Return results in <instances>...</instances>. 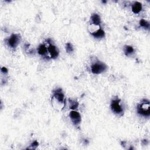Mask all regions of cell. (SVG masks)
Listing matches in <instances>:
<instances>
[{
	"label": "cell",
	"instance_id": "1",
	"mask_svg": "<svg viewBox=\"0 0 150 150\" xmlns=\"http://www.w3.org/2000/svg\"><path fill=\"white\" fill-rule=\"evenodd\" d=\"M51 103L53 107L58 111L63 110L66 105L65 94L61 88L58 87L52 91Z\"/></svg>",
	"mask_w": 150,
	"mask_h": 150
},
{
	"label": "cell",
	"instance_id": "2",
	"mask_svg": "<svg viewBox=\"0 0 150 150\" xmlns=\"http://www.w3.org/2000/svg\"><path fill=\"white\" fill-rule=\"evenodd\" d=\"M137 111L138 114L144 117H149L150 116V103L149 100L144 99L137 107Z\"/></svg>",
	"mask_w": 150,
	"mask_h": 150
},
{
	"label": "cell",
	"instance_id": "3",
	"mask_svg": "<svg viewBox=\"0 0 150 150\" xmlns=\"http://www.w3.org/2000/svg\"><path fill=\"white\" fill-rule=\"evenodd\" d=\"M110 107L112 111L119 116H122L124 114V108L121 103V100L117 97H114L110 103Z\"/></svg>",
	"mask_w": 150,
	"mask_h": 150
},
{
	"label": "cell",
	"instance_id": "4",
	"mask_svg": "<svg viewBox=\"0 0 150 150\" xmlns=\"http://www.w3.org/2000/svg\"><path fill=\"white\" fill-rule=\"evenodd\" d=\"M107 69V66L103 62L97 60L94 61L90 66V71L95 75H99L105 72Z\"/></svg>",
	"mask_w": 150,
	"mask_h": 150
},
{
	"label": "cell",
	"instance_id": "5",
	"mask_svg": "<svg viewBox=\"0 0 150 150\" xmlns=\"http://www.w3.org/2000/svg\"><path fill=\"white\" fill-rule=\"evenodd\" d=\"M21 40V37L19 34L13 33L6 39V43L8 47L12 49H15Z\"/></svg>",
	"mask_w": 150,
	"mask_h": 150
},
{
	"label": "cell",
	"instance_id": "6",
	"mask_svg": "<svg viewBox=\"0 0 150 150\" xmlns=\"http://www.w3.org/2000/svg\"><path fill=\"white\" fill-rule=\"evenodd\" d=\"M47 43L48 44V53L49 55V58L52 59H56L59 56V51L58 48H57L56 46L52 43V41L48 39H47Z\"/></svg>",
	"mask_w": 150,
	"mask_h": 150
},
{
	"label": "cell",
	"instance_id": "7",
	"mask_svg": "<svg viewBox=\"0 0 150 150\" xmlns=\"http://www.w3.org/2000/svg\"><path fill=\"white\" fill-rule=\"evenodd\" d=\"M69 117H70L73 125L76 127H78L82 121L81 115L76 110L71 111L69 113Z\"/></svg>",
	"mask_w": 150,
	"mask_h": 150
},
{
	"label": "cell",
	"instance_id": "8",
	"mask_svg": "<svg viewBox=\"0 0 150 150\" xmlns=\"http://www.w3.org/2000/svg\"><path fill=\"white\" fill-rule=\"evenodd\" d=\"M101 22L100 16L97 13L92 14L90 18V24L100 25Z\"/></svg>",
	"mask_w": 150,
	"mask_h": 150
},
{
	"label": "cell",
	"instance_id": "9",
	"mask_svg": "<svg viewBox=\"0 0 150 150\" xmlns=\"http://www.w3.org/2000/svg\"><path fill=\"white\" fill-rule=\"evenodd\" d=\"M142 9H143V6L141 3H140V2L135 1L131 5V9L133 13L135 14H139L142 11Z\"/></svg>",
	"mask_w": 150,
	"mask_h": 150
},
{
	"label": "cell",
	"instance_id": "10",
	"mask_svg": "<svg viewBox=\"0 0 150 150\" xmlns=\"http://www.w3.org/2000/svg\"><path fill=\"white\" fill-rule=\"evenodd\" d=\"M38 53L42 56H46L48 53V47L45 44H41L38 48Z\"/></svg>",
	"mask_w": 150,
	"mask_h": 150
},
{
	"label": "cell",
	"instance_id": "11",
	"mask_svg": "<svg viewBox=\"0 0 150 150\" xmlns=\"http://www.w3.org/2000/svg\"><path fill=\"white\" fill-rule=\"evenodd\" d=\"M123 51L125 56H130L134 53V49L130 45H125L123 48Z\"/></svg>",
	"mask_w": 150,
	"mask_h": 150
},
{
	"label": "cell",
	"instance_id": "12",
	"mask_svg": "<svg viewBox=\"0 0 150 150\" xmlns=\"http://www.w3.org/2000/svg\"><path fill=\"white\" fill-rule=\"evenodd\" d=\"M100 29H101L100 25H95V24H90L89 26L88 27L89 32H90V33L91 35L96 32L97 31H98Z\"/></svg>",
	"mask_w": 150,
	"mask_h": 150
},
{
	"label": "cell",
	"instance_id": "13",
	"mask_svg": "<svg viewBox=\"0 0 150 150\" xmlns=\"http://www.w3.org/2000/svg\"><path fill=\"white\" fill-rule=\"evenodd\" d=\"M91 35L96 39H101L105 37V32L104 31L103 29H100L96 32L92 34Z\"/></svg>",
	"mask_w": 150,
	"mask_h": 150
},
{
	"label": "cell",
	"instance_id": "14",
	"mask_svg": "<svg viewBox=\"0 0 150 150\" xmlns=\"http://www.w3.org/2000/svg\"><path fill=\"white\" fill-rule=\"evenodd\" d=\"M69 108H70L72 110L77 109L79 105V103L77 101L75 100L69 99Z\"/></svg>",
	"mask_w": 150,
	"mask_h": 150
},
{
	"label": "cell",
	"instance_id": "15",
	"mask_svg": "<svg viewBox=\"0 0 150 150\" xmlns=\"http://www.w3.org/2000/svg\"><path fill=\"white\" fill-rule=\"evenodd\" d=\"M139 24H140V25L141 27L144 28V29H149L150 25H149V23L147 21H146V20H145L144 19H141L140 21Z\"/></svg>",
	"mask_w": 150,
	"mask_h": 150
},
{
	"label": "cell",
	"instance_id": "16",
	"mask_svg": "<svg viewBox=\"0 0 150 150\" xmlns=\"http://www.w3.org/2000/svg\"><path fill=\"white\" fill-rule=\"evenodd\" d=\"M65 49L68 53H72L74 51L73 46L71 42H67L65 45Z\"/></svg>",
	"mask_w": 150,
	"mask_h": 150
},
{
	"label": "cell",
	"instance_id": "17",
	"mask_svg": "<svg viewBox=\"0 0 150 150\" xmlns=\"http://www.w3.org/2000/svg\"><path fill=\"white\" fill-rule=\"evenodd\" d=\"M39 145V143L37 141H34L31 145H30V148L29 149H35Z\"/></svg>",
	"mask_w": 150,
	"mask_h": 150
},
{
	"label": "cell",
	"instance_id": "18",
	"mask_svg": "<svg viewBox=\"0 0 150 150\" xmlns=\"http://www.w3.org/2000/svg\"><path fill=\"white\" fill-rule=\"evenodd\" d=\"M25 51L28 52V53H32V51H33V50H32V49L31 48V47H29V45L28 43L25 44Z\"/></svg>",
	"mask_w": 150,
	"mask_h": 150
},
{
	"label": "cell",
	"instance_id": "19",
	"mask_svg": "<svg viewBox=\"0 0 150 150\" xmlns=\"http://www.w3.org/2000/svg\"><path fill=\"white\" fill-rule=\"evenodd\" d=\"M1 71L2 73H3V74H4V75L7 74L8 72V71L7 68H6V67H4H4H2L1 68Z\"/></svg>",
	"mask_w": 150,
	"mask_h": 150
},
{
	"label": "cell",
	"instance_id": "20",
	"mask_svg": "<svg viewBox=\"0 0 150 150\" xmlns=\"http://www.w3.org/2000/svg\"><path fill=\"white\" fill-rule=\"evenodd\" d=\"M103 3H106V1H102Z\"/></svg>",
	"mask_w": 150,
	"mask_h": 150
}]
</instances>
